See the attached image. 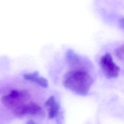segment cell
Segmentation results:
<instances>
[{"instance_id":"6da1fadb","label":"cell","mask_w":124,"mask_h":124,"mask_svg":"<svg viewBox=\"0 0 124 124\" xmlns=\"http://www.w3.org/2000/svg\"><path fill=\"white\" fill-rule=\"evenodd\" d=\"M92 76L86 71L76 69L69 71L63 78L62 84L72 92L82 96L88 93L93 83Z\"/></svg>"},{"instance_id":"7a4b0ae2","label":"cell","mask_w":124,"mask_h":124,"mask_svg":"<svg viewBox=\"0 0 124 124\" xmlns=\"http://www.w3.org/2000/svg\"><path fill=\"white\" fill-rule=\"evenodd\" d=\"M30 94L25 90L13 89L1 97L2 103L6 107L13 109L25 104L26 101L29 99Z\"/></svg>"},{"instance_id":"3957f363","label":"cell","mask_w":124,"mask_h":124,"mask_svg":"<svg viewBox=\"0 0 124 124\" xmlns=\"http://www.w3.org/2000/svg\"><path fill=\"white\" fill-rule=\"evenodd\" d=\"M99 63L103 73L107 78H113L118 76L120 68L109 53H105L100 58Z\"/></svg>"},{"instance_id":"277c9868","label":"cell","mask_w":124,"mask_h":124,"mask_svg":"<svg viewBox=\"0 0 124 124\" xmlns=\"http://www.w3.org/2000/svg\"><path fill=\"white\" fill-rule=\"evenodd\" d=\"M45 106L48 110V116L49 118H53L59 114L60 106L54 96H50L45 102Z\"/></svg>"},{"instance_id":"5b68a950","label":"cell","mask_w":124,"mask_h":124,"mask_svg":"<svg viewBox=\"0 0 124 124\" xmlns=\"http://www.w3.org/2000/svg\"><path fill=\"white\" fill-rule=\"evenodd\" d=\"M23 77L26 80L35 82L42 87L47 88L48 87V83L47 80L41 76L37 71L26 73L24 75Z\"/></svg>"},{"instance_id":"8992f818","label":"cell","mask_w":124,"mask_h":124,"mask_svg":"<svg viewBox=\"0 0 124 124\" xmlns=\"http://www.w3.org/2000/svg\"><path fill=\"white\" fill-rule=\"evenodd\" d=\"M42 113L41 108L36 103L30 102L27 105V115L35 116Z\"/></svg>"},{"instance_id":"52a82bcc","label":"cell","mask_w":124,"mask_h":124,"mask_svg":"<svg viewBox=\"0 0 124 124\" xmlns=\"http://www.w3.org/2000/svg\"><path fill=\"white\" fill-rule=\"evenodd\" d=\"M66 59L68 62L71 65H75L80 63V58L73 50L70 49L66 52Z\"/></svg>"},{"instance_id":"ba28073f","label":"cell","mask_w":124,"mask_h":124,"mask_svg":"<svg viewBox=\"0 0 124 124\" xmlns=\"http://www.w3.org/2000/svg\"><path fill=\"white\" fill-rule=\"evenodd\" d=\"M124 54V48L123 47L118 48L116 50V54L119 57V58L122 57V55Z\"/></svg>"},{"instance_id":"9c48e42d","label":"cell","mask_w":124,"mask_h":124,"mask_svg":"<svg viewBox=\"0 0 124 124\" xmlns=\"http://www.w3.org/2000/svg\"><path fill=\"white\" fill-rule=\"evenodd\" d=\"M119 23L120 25L122 26V27L124 28V17H123L120 19Z\"/></svg>"},{"instance_id":"30bf717a","label":"cell","mask_w":124,"mask_h":124,"mask_svg":"<svg viewBox=\"0 0 124 124\" xmlns=\"http://www.w3.org/2000/svg\"><path fill=\"white\" fill-rule=\"evenodd\" d=\"M26 124H36L32 120H30L26 123Z\"/></svg>"}]
</instances>
